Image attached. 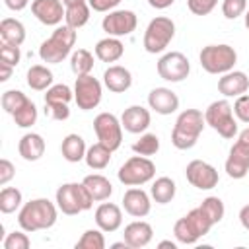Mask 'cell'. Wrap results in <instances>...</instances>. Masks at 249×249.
Instances as JSON below:
<instances>
[{"label": "cell", "mask_w": 249, "mask_h": 249, "mask_svg": "<svg viewBox=\"0 0 249 249\" xmlns=\"http://www.w3.org/2000/svg\"><path fill=\"white\" fill-rule=\"evenodd\" d=\"M58 216V206L51 202L49 198H33L25 202L18 214V224L25 231H39V230H49L56 224Z\"/></svg>", "instance_id": "1"}, {"label": "cell", "mask_w": 249, "mask_h": 249, "mask_svg": "<svg viewBox=\"0 0 249 249\" xmlns=\"http://www.w3.org/2000/svg\"><path fill=\"white\" fill-rule=\"evenodd\" d=\"M206 121L202 111L198 109H185L179 113L175 126L171 130V144L177 150H189L196 144Z\"/></svg>", "instance_id": "2"}, {"label": "cell", "mask_w": 249, "mask_h": 249, "mask_svg": "<svg viewBox=\"0 0 249 249\" xmlns=\"http://www.w3.org/2000/svg\"><path fill=\"white\" fill-rule=\"evenodd\" d=\"M76 31L78 29H74V27H70L66 23L64 25H58L53 31V35L49 39H45L41 43V47H39L41 60L47 62V64H58V62H62L70 54V51H72V47L76 43Z\"/></svg>", "instance_id": "3"}, {"label": "cell", "mask_w": 249, "mask_h": 249, "mask_svg": "<svg viewBox=\"0 0 249 249\" xmlns=\"http://www.w3.org/2000/svg\"><path fill=\"white\" fill-rule=\"evenodd\" d=\"M93 198L84 183H64L56 189V206L66 216H76L89 210Z\"/></svg>", "instance_id": "4"}, {"label": "cell", "mask_w": 249, "mask_h": 249, "mask_svg": "<svg viewBox=\"0 0 249 249\" xmlns=\"http://www.w3.org/2000/svg\"><path fill=\"white\" fill-rule=\"evenodd\" d=\"M198 60H200V66L208 74H226V72L233 70V66L237 62V53L233 47H230L226 43L206 45V47H202Z\"/></svg>", "instance_id": "5"}, {"label": "cell", "mask_w": 249, "mask_h": 249, "mask_svg": "<svg viewBox=\"0 0 249 249\" xmlns=\"http://www.w3.org/2000/svg\"><path fill=\"white\" fill-rule=\"evenodd\" d=\"M204 121L222 138H233L237 134V121L233 119V107L228 99L212 101L204 111Z\"/></svg>", "instance_id": "6"}, {"label": "cell", "mask_w": 249, "mask_h": 249, "mask_svg": "<svg viewBox=\"0 0 249 249\" xmlns=\"http://www.w3.org/2000/svg\"><path fill=\"white\" fill-rule=\"evenodd\" d=\"M175 35V23L171 18L167 16H158L154 18L146 31H144V39H142V45L146 49V53L150 54H158L161 51H165V47L171 43Z\"/></svg>", "instance_id": "7"}, {"label": "cell", "mask_w": 249, "mask_h": 249, "mask_svg": "<svg viewBox=\"0 0 249 249\" xmlns=\"http://www.w3.org/2000/svg\"><path fill=\"white\" fill-rule=\"evenodd\" d=\"M156 175V163L146 156H132L128 158L117 171L119 181L124 187H138L152 181Z\"/></svg>", "instance_id": "8"}, {"label": "cell", "mask_w": 249, "mask_h": 249, "mask_svg": "<svg viewBox=\"0 0 249 249\" xmlns=\"http://www.w3.org/2000/svg\"><path fill=\"white\" fill-rule=\"evenodd\" d=\"M224 167L231 179H243L247 175L249 171V126L237 134V140L230 148V156Z\"/></svg>", "instance_id": "9"}, {"label": "cell", "mask_w": 249, "mask_h": 249, "mask_svg": "<svg viewBox=\"0 0 249 249\" xmlns=\"http://www.w3.org/2000/svg\"><path fill=\"white\" fill-rule=\"evenodd\" d=\"M74 101L78 109L82 111H91L99 105L101 101V82L93 78L91 74L76 76L74 82Z\"/></svg>", "instance_id": "10"}, {"label": "cell", "mask_w": 249, "mask_h": 249, "mask_svg": "<svg viewBox=\"0 0 249 249\" xmlns=\"http://www.w3.org/2000/svg\"><path fill=\"white\" fill-rule=\"evenodd\" d=\"M93 132L97 140L113 152L123 144V124L113 113H99L93 119Z\"/></svg>", "instance_id": "11"}, {"label": "cell", "mask_w": 249, "mask_h": 249, "mask_svg": "<svg viewBox=\"0 0 249 249\" xmlns=\"http://www.w3.org/2000/svg\"><path fill=\"white\" fill-rule=\"evenodd\" d=\"M189 72H191V62L179 51L165 53L158 60V74L165 82H183L189 76Z\"/></svg>", "instance_id": "12"}, {"label": "cell", "mask_w": 249, "mask_h": 249, "mask_svg": "<svg viewBox=\"0 0 249 249\" xmlns=\"http://www.w3.org/2000/svg\"><path fill=\"white\" fill-rule=\"evenodd\" d=\"M138 25V18L132 10H111L103 21L101 27L111 37H124L130 35Z\"/></svg>", "instance_id": "13"}, {"label": "cell", "mask_w": 249, "mask_h": 249, "mask_svg": "<svg viewBox=\"0 0 249 249\" xmlns=\"http://www.w3.org/2000/svg\"><path fill=\"white\" fill-rule=\"evenodd\" d=\"M185 177L187 181L200 189V191H210L218 185L220 177H218V171L214 165H210L208 161H202V160H193L187 163L185 167Z\"/></svg>", "instance_id": "14"}, {"label": "cell", "mask_w": 249, "mask_h": 249, "mask_svg": "<svg viewBox=\"0 0 249 249\" xmlns=\"http://www.w3.org/2000/svg\"><path fill=\"white\" fill-rule=\"evenodd\" d=\"M31 14L43 25H58L64 19L66 6L60 0H33L31 2Z\"/></svg>", "instance_id": "15"}, {"label": "cell", "mask_w": 249, "mask_h": 249, "mask_svg": "<svg viewBox=\"0 0 249 249\" xmlns=\"http://www.w3.org/2000/svg\"><path fill=\"white\" fill-rule=\"evenodd\" d=\"M123 208L126 214H130L134 218H144L150 214L152 202H150V196L146 191H142L138 187H130L123 195Z\"/></svg>", "instance_id": "16"}, {"label": "cell", "mask_w": 249, "mask_h": 249, "mask_svg": "<svg viewBox=\"0 0 249 249\" xmlns=\"http://www.w3.org/2000/svg\"><path fill=\"white\" fill-rule=\"evenodd\" d=\"M148 105L160 115H171L179 109V97L169 88H154L148 93Z\"/></svg>", "instance_id": "17"}, {"label": "cell", "mask_w": 249, "mask_h": 249, "mask_svg": "<svg viewBox=\"0 0 249 249\" xmlns=\"http://www.w3.org/2000/svg\"><path fill=\"white\" fill-rule=\"evenodd\" d=\"M249 89V78L241 70H230L218 80V91L224 97H239Z\"/></svg>", "instance_id": "18"}, {"label": "cell", "mask_w": 249, "mask_h": 249, "mask_svg": "<svg viewBox=\"0 0 249 249\" xmlns=\"http://www.w3.org/2000/svg\"><path fill=\"white\" fill-rule=\"evenodd\" d=\"M154 237V230L148 222L144 220H134L130 224L124 226V233H123V239L126 241V245L130 249H142L146 247Z\"/></svg>", "instance_id": "19"}, {"label": "cell", "mask_w": 249, "mask_h": 249, "mask_svg": "<svg viewBox=\"0 0 249 249\" xmlns=\"http://www.w3.org/2000/svg\"><path fill=\"white\" fill-rule=\"evenodd\" d=\"M150 111L144 109L142 105H130L123 111L121 115V124L126 132H132V134H140L144 132L148 126H150Z\"/></svg>", "instance_id": "20"}, {"label": "cell", "mask_w": 249, "mask_h": 249, "mask_svg": "<svg viewBox=\"0 0 249 249\" xmlns=\"http://www.w3.org/2000/svg\"><path fill=\"white\" fill-rule=\"evenodd\" d=\"M95 224L99 230L111 233L117 231L123 224V212L121 206H117L115 202H101L95 208Z\"/></svg>", "instance_id": "21"}, {"label": "cell", "mask_w": 249, "mask_h": 249, "mask_svg": "<svg viewBox=\"0 0 249 249\" xmlns=\"http://www.w3.org/2000/svg\"><path fill=\"white\" fill-rule=\"evenodd\" d=\"M103 84L113 93H123L132 86V74L121 64H113L103 72Z\"/></svg>", "instance_id": "22"}, {"label": "cell", "mask_w": 249, "mask_h": 249, "mask_svg": "<svg viewBox=\"0 0 249 249\" xmlns=\"http://www.w3.org/2000/svg\"><path fill=\"white\" fill-rule=\"evenodd\" d=\"M45 148H47L45 138L41 134H37V132H27L18 142V152H19V156L25 161H37V160H41L43 154H45Z\"/></svg>", "instance_id": "23"}, {"label": "cell", "mask_w": 249, "mask_h": 249, "mask_svg": "<svg viewBox=\"0 0 249 249\" xmlns=\"http://www.w3.org/2000/svg\"><path fill=\"white\" fill-rule=\"evenodd\" d=\"M60 152H62V158L66 161L78 163V161H82L86 158V152H88L86 140L80 134H76V132L66 134L64 140H62V144H60Z\"/></svg>", "instance_id": "24"}, {"label": "cell", "mask_w": 249, "mask_h": 249, "mask_svg": "<svg viewBox=\"0 0 249 249\" xmlns=\"http://www.w3.org/2000/svg\"><path fill=\"white\" fill-rule=\"evenodd\" d=\"M123 54H124V45L121 43L119 37L109 35V37L97 41V45H95V56L101 62H117Z\"/></svg>", "instance_id": "25"}, {"label": "cell", "mask_w": 249, "mask_h": 249, "mask_svg": "<svg viewBox=\"0 0 249 249\" xmlns=\"http://www.w3.org/2000/svg\"><path fill=\"white\" fill-rule=\"evenodd\" d=\"M82 183L86 185V189L89 191L93 200H107L113 195V185L105 175L91 173V175H86Z\"/></svg>", "instance_id": "26"}, {"label": "cell", "mask_w": 249, "mask_h": 249, "mask_svg": "<svg viewBox=\"0 0 249 249\" xmlns=\"http://www.w3.org/2000/svg\"><path fill=\"white\" fill-rule=\"evenodd\" d=\"M0 37H2V43L19 47L25 41V27L16 18H4L0 21Z\"/></svg>", "instance_id": "27"}, {"label": "cell", "mask_w": 249, "mask_h": 249, "mask_svg": "<svg viewBox=\"0 0 249 249\" xmlns=\"http://www.w3.org/2000/svg\"><path fill=\"white\" fill-rule=\"evenodd\" d=\"M27 86L31 88V89H35V91H45V89H49L51 86H53V72L47 68V66H43V64H33L29 70H27Z\"/></svg>", "instance_id": "28"}, {"label": "cell", "mask_w": 249, "mask_h": 249, "mask_svg": "<svg viewBox=\"0 0 249 249\" xmlns=\"http://www.w3.org/2000/svg\"><path fill=\"white\" fill-rule=\"evenodd\" d=\"M177 193V187H175V181L171 177H158L152 187H150V195L152 198L158 202V204H167L173 200Z\"/></svg>", "instance_id": "29"}, {"label": "cell", "mask_w": 249, "mask_h": 249, "mask_svg": "<svg viewBox=\"0 0 249 249\" xmlns=\"http://www.w3.org/2000/svg\"><path fill=\"white\" fill-rule=\"evenodd\" d=\"M111 154H113L111 148H107V146L101 144V142H95V144H91V146L88 148L84 160H86V163H88L89 169H103V167L109 165Z\"/></svg>", "instance_id": "30"}, {"label": "cell", "mask_w": 249, "mask_h": 249, "mask_svg": "<svg viewBox=\"0 0 249 249\" xmlns=\"http://www.w3.org/2000/svg\"><path fill=\"white\" fill-rule=\"evenodd\" d=\"M89 4L88 2H80V4H74V6H66V14H64V23L74 27V29H80L84 27L88 21H89Z\"/></svg>", "instance_id": "31"}, {"label": "cell", "mask_w": 249, "mask_h": 249, "mask_svg": "<svg viewBox=\"0 0 249 249\" xmlns=\"http://www.w3.org/2000/svg\"><path fill=\"white\" fill-rule=\"evenodd\" d=\"M185 220H187V224H189V228L195 231V235L200 239V237H204L208 231H210V228L214 226L212 222H210V218L202 212V208L200 206H196V208H193L191 212H187L185 216H183Z\"/></svg>", "instance_id": "32"}, {"label": "cell", "mask_w": 249, "mask_h": 249, "mask_svg": "<svg viewBox=\"0 0 249 249\" xmlns=\"http://www.w3.org/2000/svg\"><path fill=\"white\" fill-rule=\"evenodd\" d=\"M70 68L76 76L89 74L93 70V54L88 49H78L70 56Z\"/></svg>", "instance_id": "33"}, {"label": "cell", "mask_w": 249, "mask_h": 249, "mask_svg": "<svg viewBox=\"0 0 249 249\" xmlns=\"http://www.w3.org/2000/svg\"><path fill=\"white\" fill-rule=\"evenodd\" d=\"M21 202H23V196L18 187H4L0 191V212L12 214L21 206Z\"/></svg>", "instance_id": "34"}, {"label": "cell", "mask_w": 249, "mask_h": 249, "mask_svg": "<svg viewBox=\"0 0 249 249\" xmlns=\"http://www.w3.org/2000/svg\"><path fill=\"white\" fill-rule=\"evenodd\" d=\"M158 150H160V138H158V134H154V132H144V134L132 144V152L138 154V156H146V158L158 154Z\"/></svg>", "instance_id": "35"}, {"label": "cell", "mask_w": 249, "mask_h": 249, "mask_svg": "<svg viewBox=\"0 0 249 249\" xmlns=\"http://www.w3.org/2000/svg\"><path fill=\"white\" fill-rule=\"evenodd\" d=\"M74 99V91L66 84H53L45 93V105H56V103H70Z\"/></svg>", "instance_id": "36"}, {"label": "cell", "mask_w": 249, "mask_h": 249, "mask_svg": "<svg viewBox=\"0 0 249 249\" xmlns=\"http://www.w3.org/2000/svg\"><path fill=\"white\" fill-rule=\"evenodd\" d=\"M27 101H29V97L19 89H8L2 93V109L10 115H14L18 109H21Z\"/></svg>", "instance_id": "37"}, {"label": "cell", "mask_w": 249, "mask_h": 249, "mask_svg": "<svg viewBox=\"0 0 249 249\" xmlns=\"http://www.w3.org/2000/svg\"><path fill=\"white\" fill-rule=\"evenodd\" d=\"M200 208H202V212L210 218L212 224L222 222V218H224V214H226V206H224L222 198H218V196H206V198L200 202Z\"/></svg>", "instance_id": "38"}, {"label": "cell", "mask_w": 249, "mask_h": 249, "mask_svg": "<svg viewBox=\"0 0 249 249\" xmlns=\"http://www.w3.org/2000/svg\"><path fill=\"white\" fill-rule=\"evenodd\" d=\"M76 249H105L103 230H86L76 241Z\"/></svg>", "instance_id": "39"}, {"label": "cell", "mask_w": 249, "mask_h": 249, "mask_svg": "<svg viewBox=\"0 0 249 249\" xmlns=\"http://www.w3.org/2000/svg\"><path fill=\"white\" fill-rule=\"evenodd\" d=\"M14 121H16V124L19 126V128H29V126H33L35 123H37V107H35V103L29 99L21 109H18L14 115Z\"/></svg>", "instance_id": "40"}, {"label": "cell", "mask_w": 249, "mask_h": 249, "mask_svg": "<svg viewBox=\"0 0 249 249\" xmlns=\"http://www.w3.org/2000/svg\"><path fill=\"white\" fill-rule=\"evenodd\" d=\"M173 235H175V239H177L179 243H185V245H195V243L198 241V237H196L195 231L189 228V224H187L185 218H179V220L175 222V226H173Z\"/></svg>", "instance_id": "41"}, {"label": "cell", "mask_w": 249, "mask_h": 249, "mask_svg": "<svg viewBox=\"0 0 249 249\" xmlns=\"http://www.w3.org/2000/svg\"><path fill=\"white\" fill-rule=\"evenodd\" d=\"M27 233H25V230L23 231H12V233H8L4 237V241H2L4 249H29L31 239L27 237Z\"/></svg>", "instance_id": "42"}, {"label": "cell", "mask_w": 249, "mask_h": 249, "mask_svg": "<svg viewBox=\"0 0 249 249\" xmlns=\"http://www.w3.org/2000/svg\"><path fill=\"white\" fill-rule=\"evenodd\" d=\"M247 10V0H224L222 2V14L226 19H235L243 16Z\"/></svg>", "instance_id": "43"}, {"label": "cell", "mask_w": 249, "mask_h": 249, "mask_svg": "<svg viewBox=\"0 0 249 249\" xmlns=\"http://www.w3.org/2000/svg\"><path fill=\"white\" fill-rule=\"evenodd\" d=\"M0 60L2 62H8L12 66L19 64L21 60V51L18 45H8V43H2L0 45Z\"/></svg>", "instance_id": "44"}, {"label": "cell", "mask_w": 249, "mask_h": 249, "mask_svg": "<svg viewBox=\"0 0 249 249\" xmlns=\"http://www.w3.org/2000/svg\"><path fill=\"white\" fill-rule=\"evenodd\" d=\"M218 0H187V8L195 16H208L216 8Z\"/></svg>", "instance_id": "45"}, {"label": "cell", "mask_w": 249, "mask_h": 249, "mask_svg": "<svg viewBox=\"0 0 249 249\" xmlns=\"http://www.w3.org/2000/svg\"><path fill=\"white\" fill-rule=\"evenodd\" d=\"M233 115H235L241 123L249 124V93H243V95L235 97V103H233Z\"/></svg>", "instance_id": "46"}, {"label": "cell", "mask_w": 249, "mask_h": 249, "mask_svg": "<svg viewBox=\"0 0 249 249\" xmlns=\"http://www.w3.org/2000/svg\"><path fill=\"white\" fill-rule=\"evenodd\" d=\"M14 175H16V167H14V163H12L10 160L2 158V160H0V185L10 183V181L14 179Z\"/></svg>", "instance_id": "47"}, {"label": "cell", "mask_w": 249, "mask_h": 249, "mask_svg": "<svg viewBox=\"0 0 249 249\" xmlns=\"http://www.w3.org/2000/svg\"><path fill=\"white\" fill-rule=\"evenodd\" d=\"M49 113L54 121H66L70 117V107L68 103H56V105H49Z\"/></svg>", "instance_id": "48"}, {"label": "cell", "mask_w": 249, "mask_h": 249, "mask_svg": "<svg viewBox=\"0 0 249 249\" xmlns=\"http://www.w3.org/2000/svg\"><path fill=\"white\" fill-rule=\"evenodd\" d=\"M88 4L93 12H111L121 4V0H88Z\"/></svg>", "instance_id": "49"}, {"label": "cell", "mask_w": 249, "mask_h": 249, "mask_svg": "<svg viewBox=\"0 0 249 249\" xmlns=\"http://www.w3.org/2000/svg\"><path fill=\"white\" fill-rule=\"evenodd\" d=\"M12 70H14V66H12V64H8V62H2V60H0V82H8V80H10V76H12Z\"/></svg>", "instance_id": "50"}, {"label": "cell", "mask_w": 249, "mask_h": 249, "mask_svg": "<svg viewBox=\"0 0 249 249\" xmlns=\"http://www.w3.org/2000/svg\"><path fill=\"white\" fill-rule=\"evenodd\" d=\"M6 2V6L10 8V10H14V12H21L23 8H27V4H29V0H4Z\"/></svg>", "instance_id": "51"}, {"label": "cell", "mask_w": 249, "mask_h": 249, "mask_svg": "<svg viewBox=\"0 0 249 249\" xmlns=\"http://www.w3.org/2000/svg\"><path fill=\"white\" fill-rule=\"evenodd\" d=\"M173 2H175V0H148V4H150L152 8H156V10H165V8H169Z\"/></svg>", "instance_id": "52"}, {"label": "cell", "mask_w": 249, "mask_h": 249, "mask_svg": "<svg viewBox=\"0 0 249 249\" xmlns=\"http://www.w3.org/2000/svg\"><path fill=\"white\" fill-rule=\"evenodd\" d=\"M239 222L245 230H249V204H245L241 210H239Z\"/></svg>", "instance_id": "53"}, {"label": "cell", "mask_w": 249, "mask_h": 249, "mask_svg": "<svg viewBox=\"0 0 249 249\" xmlns=\"http://www.w3.org/2000/svg\"><path fill=\"white\" fill-rule=\"evenodd\" d=\"M158 247H160V249H163V247H169V249H177V243H175V241H169V239H165V241H160V243H158Z\"/></svg>", "instance_id": "54"}, {"label": "cell", "mask_w": 249, "mask_h": 249, "mask_svg": "<svg viewBox=\"0 0 249 249\" xmlns=\"http://www.w3.org/2000/svg\"><path fill=\"white\" fill-rule=\"evenodd\" d=\"M64 6H74V4H80V2H88V0H60Z\"/></svg>", "instance_id": "55"}, {"label": "cell", "mask_w": 249, "mask_h": 249, "mask_svg": "<svg viewBox=\"0 0 249 249\" xmlns=\"http://www.w3.org/2000/svg\"><path fill=\"white\" fill-rule=\"evenodd\" d=\"M243 18H245V27H247V29H249V10H247V12H245V16H243Z\"/></svg>", "instance_id": "56"}]
</instances>
